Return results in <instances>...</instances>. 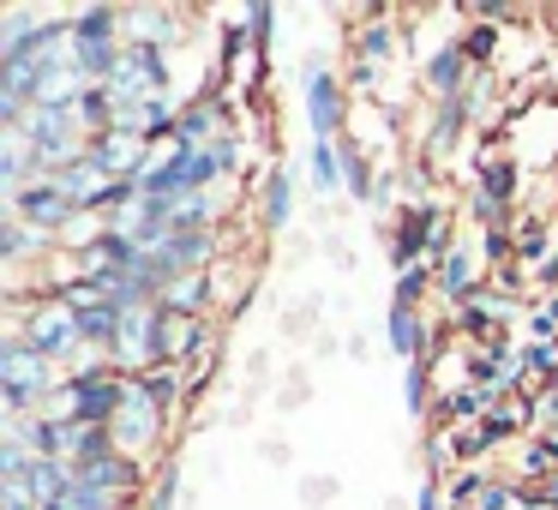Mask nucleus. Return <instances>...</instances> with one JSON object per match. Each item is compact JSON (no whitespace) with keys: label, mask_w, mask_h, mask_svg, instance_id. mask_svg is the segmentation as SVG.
I'll use <instances>...</instances> for the list:
<instances>
[{"label":"nucleus","mask_w":558,"mask_h":510,"mask_svg":"<svg viewBox=\"0 0 558 510\" xmlns=\"http://www.w3.org/2000/svg\"><path fill=\"white\" fill-rule=\"evenodd\" d=\"M481 198H493V205H505L510 210V198H517V162L510 157H498V162H486L481 169V186H474Z\"/></svg>","instance_id":"dca6fc26"},{"label":"nucleus","mask_w":558,"mask_h":510,"mask_svg":"<svg viewBox=\"0 0 558 510\" xmlns=\"http://www.w3.org/2000/svg\"><path fill=\"white\" fill-rule=\"evenodd\" d=\"M510 234H517V270H529V277H534V270L546 265V258H541L546 253V222L529 217V222H517Z\"/></svg>","instance_id":"f3484780"},{"label":"nucleus","mask_w":558,"mask_h":510,"mask_svg":"<svg viewBox=\"0 0 558 510\" xmlns=\"http://www.w3.org/2000/svg\"><path fill=\"white\" fill-rule=\"evenodd\" d=\"M313 186L318 193H349V174H342V145H330V138H313Z\"/></svg>","instance_id":"ddd939ff"},{"label":"nucleus","mask_w":558,"mask_h":510,"mask_svg":"<svg viewBox=\"0 0 558 510\" xmlns=\"http://www.w3.org/2000/svg\"><path fill=\"white\" fill-rule=\"evenodd\" d=\"M37 246H49V234H37L31 222H0V253H7V265H25V253H37Z\"/></svg>","instance_id":"a211bd4d"},{"label":"nucleus","mask_w":558,"mask_h":510,"mask_svg":"<svg viewBox=\"0 0 558 510\" xmlns=\"http://www.w3.org/2000/svg\"><path fill=\"white\" fill-rule=\"evenodd\" d=\"M414 510H450V498L438 493V481H433V474H426V481H421V493H414Z\"/></svg>","instance_id":"393cba45"},{"label":"nucleus","mask_w":558,"mask_h":510,"mask_svg":"<svg viewBox=\"0 0 558 510\" xmlns=\"http://www.w3.org/2000/svg\"><path fill=\"white\" fill-rule=\"evenodd\" d=\"M174 486H181V462H162V474H157V498H150V510H169L174 505Z\"/></svg>","instance_id":"b1692460"},{"label":"nucleus","mask_w":558,"mask_h":510,"mask_svg":"<svg viewBox=\"0 0 558 510\" xmlns=\"http://www.w3.org/2000/svg\"><path fill=\"white\" fill-rule=\"evenodd\" d=\"M486 481H493V474H486L481 462H474V469H462L457 481H450V493H445V498H450V510H474V498L486 493Z\"/></svg>","instance_id":"aec40b11"},{"label":"nucleus","mask_w":558,"mask_h":510,"mask_svg":"<svg viewBox=\"0 0 558 510\" xmlns=\"http://www.w3.org/2000/svg\"><path fill=\"white\" fill-rule=\"evenodd\" d=\"M289 210H294V174L289 169H270L265 174V210H258V222L277 234V229H289Z\"/></svg>","instance_id":"9b49d317"},{"label":"nucleus","mask_w":558,"mask_h":510,"mask_svg":"<svg viewBox=\"0 0 558 510\" xmlns=\"http://www.w3.org/2000/svg\"><path fill=\"white\" fill-rule=\"evenodd\" d=\"M426 186H433V174H426V162H414V169L402 174V193H409V198H426Z\"/></svg>","instance_id":"a878e982"},{"label":"nucleus","mask_w":558,"mask_h":510,"mask_svg":"<svg viewBox=\"0 0 558 510\" xmlns=\"http://www.w3.org/2000/svg\"><path fill=\"white\" fill-rule=\"evenodd\" d=\"M438 289V270L433 265H414V270H397V306H421L426 294Z\"/></svg>","instance_id":"6ab92c4d"},{"label":"nucleus","mask_w":558,"mask_h":510,"mask_svg":"<svg viewBox=\"0 0 558 510\" xmlns=\"http://www.w3.org/2000/svg\"><path fill=\"white\" fill-rule=\"evenodd\" d=\"M61 385H66V378L54 373V361L43 349H31L19 330L0 342V390H7V421H13V414H43V402H49Z\"/></svg>","instance_id":"f257e3e1"},{"label":"nucleus","mask_w":558,"mask_h":510,"mask_svg":"<svg viewBox=\"0 0 558 510\" xmlns=\"http://www.w3.org/2000/svg\"><path fill=\"white\" fill-rule=\"evenodd\" d=\"M385 342H390V354H397V361H426L433 337H426V325H421V306H397V301H390Z\"/></svg>","instance_id":"6e6552de"},{"label":"nucleus","mask_w":558,"mask_h":510,"mask_svg":"<svg viewBox=\"0 0 558 510\" xmlns=\"http://www.w3.org/2000/svg\"><path fill=\"white\" fill-rule=\"evenodd\" d=\"M121 7H85L73 19V61L90 73V85H109L114 61H121Z\"/></svg>","instance_id":"7ed1b4c3"},{"label":"nucleus","mask_w":558,"mask_h":510,"mask_svg":"<svg viewBox=\"0 0 558 510\" xmlns=\"http://www.w3.org/2000/svg\"><path fill=\"white\" fill-rule=\"evenodd\" d=\"M438 270V294H445V301H474V294H481V270H474V253L469 246H457V253L445 258V265H433Z\"/></svg>","instance_id":"1a4fd4ad"},{"label":"nucleus","mask_w":558,"mask_h":510,"mask_svg":"<svg viewBox=\"0 0 558 510\" xmlns=\"http://www.w3.org/2000/svg\"><path fill=\"white\" fill-rule=\"evenodd\" d=\"M462 54H469L474 73H486V61L498 54V25H486V19H469V31H457Z\"/></svg>","instance_id":"2eb2a0df"},{"label":"nucleus","mask_w":558,"mask_h":510,"mask_svg":"<svg viewBox=\"0 0 558 510\" xmlns=\"http://www.w3.org/2000/svg\"><path fill=\"white\" fill-rule=\"evenodd\" d=\"M109 90L114 97H133V102L162 97V90H169V54L150 49V42H126L114 73H109Z\"/></svg>","instance_id":"39448f33"},{"label":"nucleus","mask_w":558,"mask_h":510,"mask_svg":"<svg viewBox=\"0 0 558 510\" xmlns=\"http://www.w3.org/2000/svg\"><path fill=\"white\" fill-rule=\"evenodd\" d=\"M402 402H409V414H426V361H409V373H402Z\"/></svg>","instance_id":"5701e85b"},{"label":"nucleus","mask_w":558,"mask_h":510,"mask_svg":"<svg viewBox=\"0 0 558 510\" xmlns=\"http://www.w3.org/2000/svg\"><path fill=\"white\" fill-rule=\"evenodd\" d=\"M354 49H361V61H390V54H397V25H390V13H373L366 19V31H361V42H354Z\"/></svg>","instance_id":"4468645a"},{"label":"nucleus","mask_w":558,"mask_h":510,"mask_svg":"<svg viewBox=\"0 0 558 510\" xmlns=\"http://www.w3.org/2000/svg\"><path fill=\"white\" fill-rule=\"evenodd\" d=\"M421 85L433 90V102H457L462 90L474 85V66H469V54H462V42H457V37H450V42H438V49L426 54Z\"/></svg>","instance_id":"0eeeda50"},{"label":"nucleus","mask_w":558,"mask_h":510,"mask_svg":"<svg viewBox=\"0 0 558 510\" xmlns=\"http://www.w3.org/2000/svg\"><path fill=\"white\" fill-rule=\"evenodd\" d=\"M19 337L31 342V349H43L54 366L61 361H85L90 354V342H85V330H78V313L61 301V294H37V301L25 306V318H19Z\"/></svg>","instance_id":"f03ea898"},{"label":"nucleus","mask_w":558,"mask_h":510,"mask_svg":"<svg viewBox=\"0 0 558 510\" xmlns=\"http://www.w3.org/2000/svg\"><path fill=\"white\" fill-rule=\"evenodd\" d=\"M558 474V445L553 438H522V486H546Z\"/></svg>","instance_id":"f8f14e48"},{"label":"nucleus","mask_w":558,"mask_h":510,"mask_svg":"<svg viewBox=\"0 0 558 510\" xmlns=\"http://www.w3.org/2000/svg\"><path fill=\"white\" fill-rule=\"evenodd\" d=\"M241 25L253 31V49L265 54V49H270V37H277V31H270V25H277V7H246V13H241Z\"/></svg>","instance_id":"412c9836"},{"label":"nucleus","mask_w":558,"mask_h":510,"mask_svg":"<svg viewBox=\"0 0 558 510\" xmlns=\"http://www.w3.org/2000/svg\"><path fill=\"white\" fill-rule=\"evenodd\" d=\"M301 90H306V121H313V138H337V145H342V121H349V85H342L330 66H306Z\"/></svg>","instance_id":"423d86ee"},{"label":"nucleus","mask_w":558,"mask_h":510,"mask_svg":"<svg viewBox=\"0 0 558 510\" xmlns=\"http://www.w3.org/2000/svg\"><path fill=\"white\" fill-rule=\"evenodd\" d=\"M349 85L373 97V90H378V66H373V61H354V78H349Z\"/></svg>","instance_id":"bb28decb"},{"label":"nucleus","mask_w":558,"mask_h":510,"mask_svg":"<svg viewBox=\"0 0 558 510\" xmlns=\"http://www.w3.org/2000/svg\"><path fill=\"white\" fill-rule=\"evenodd\" d=\"M210 270H198V277H174L169 289H162V313H181V318H205V306H210Z\"/></svg>","instance_id":"9d476101"},{"label":"nucleus","mask_w":558,"mask_h":510,"mask_svg":"<svg viewBox=\"0 0 558 510\" xmlns=\"http://www.w3.org/2000/svg\"><path fill=\"white\" fill-rule=\"evenodd\" d=\"M318 294H301V301H294V313L289 306H282V330H289V337H306V330H313V313H318Z\"/></svg>","instance_id":"4be33fe9"},{"label":"nucleus","mask_w":558,"mask_h":510,"mask_svg":"<svg viewBox=\"0 0 558 510\" xmlns=\"http://www.w3.org/2000/svg\"><path fill=\"white\" fill-rule=\"evenodd\" d=\"M114 450H121V457H145L150 445H157L162 433H169V414L157 409V397H150L145 390V378H126V402H121V414H114Z\"/></svg>","instance_id":"20e7f679"},{"label":"nucleus","mask_w":558,"mask_h":510,"mask_svg":"<svg viewBox=\"0 0 558 510\" xmlns=\"http://www.w3.org/2000/svg\"><path fill=\"white\" fill-rule=\"evenodd\" d=\"M534 414L558 426V378H553V385H546V397H534Z\"/></svg>","instance_id":"cd10ccee"},{"label":"nucleus","mask_w":558,"mask_h":510,"mask_svg":"<svg viewBox=\"0 0 558 510\" xmlns=\"http://www.w3.org/2000/svg\"><path fill=\"white\" fill-rule=\"evenodd\" d=\"M534 282H541V289H558V246H553V258H546V265L534 270Z\"/></svg>","instance_id":"c85d7f7f"}]
</instances>
